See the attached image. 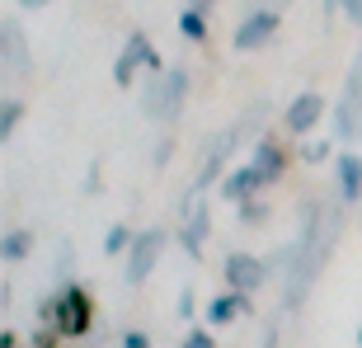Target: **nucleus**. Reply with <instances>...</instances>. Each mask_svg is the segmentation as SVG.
Masks as SVG:
<instances>
[{"label": "nucleus", "mask_w": 362, "mask_h": 348, "mask_svg": "<svg viewBox=\"0 0 362 348\" xmlns=\"http://www.w3.org/2000/svg\"><path fill=\"white\" fill-rule=\"evenodd\" d=\"M47 315L57 320V335L62 339H85L94 325V301L85 287H62V296L47 306Z\"/></svg>", "instance_id": "obj_1"}, {"label": "nucleus", "mask_w": 362, "mask_h": 348, "mask_svg": "<svg viewBox=\"0 0 362 348\" xmlns=\"http://www.w3.org/2000/svg\"><path fill=\"white\" fill-rule=\"evenodd\" d=\"M146 66L151 76H160L165 71V62H160V52L151 47V38L141 33V28H132L127 33V42H122V52H118V62H113V85L118 90H132V81H136V71Z\"/></svg>", "instance_id": "obj_2"}, {"label": "nucleus", "mask_w": 362, "mask_h": 348, "mask_svg": "<svg viewBox=\"0 0 362 348\" xmlns=\"http://www.w3.org/2000/svg\"><path fill=\"white\" fill-rule=\"evenodd\" d=\"M184 94H188V71L170 66V71H160V76H151L141 104H146L151 118H175L179 108H184Z\"/></svg>", "instance_id": "obj_3"}, {"label": "nucleus", "mask_w": 362, "mask_h": 348, "mask_svg": "<svg viewBox=\"0 0 362 348\" xmlns=\"http://www.w3.org/2000/svg\"><path fill=\"white\" fill-rule=\"evenodd\" d=\"M207 226H212V207H207V193H202V188H188V198H184V226H179V240H184L188 259H202V240H207Z\"/></svg>", "instance_id": "obj_4"}, {"label": "nucleus", "mask_w": 362, "mask_h": 348, "mask_svg": "<svg viewBox=\"0 0 362 348\" xmlns=\"http://www.w3.org/2000/svg\"><path fill=\"white\" fill-rule=\"evenodd\" d=\"M160 250H165V231H136V240H132V250H127V268H122V273H127V282H146L151 278V268L160 264Z\"/></svg>", "instance_id": "obj_5"}, {"label": "nucleus", "mask_w": 362, "mask_h": 348, "mask_svg": "<svg viewBox=\"0 0 362 348\" xmlns=\"http://www.w3.org/2000/svg\"><path fill=\"white\" fill-rule=\"evenodd\" d=\"M282 28V14L278 10H255L245 14L240 28H235V38H230V47L235 52H255V47H264V42H273V33Z\"/></svg>", "instance_id": "obj_6"}, {"label": "nucleus", "mask_w": 362, "mask_h": 348, "mask_svg": "<svg viewBox=\"0 0 362 348\" xmlns=\"http://www.w3.org/2000/svg\"><path fill=\"white\" fill-rule=\"evenodd\" d=\"M320 118H325V99L315 90H306V94H296L292 104L282 108V132L306 137L310 127H320Z\"/></svg>", "instance_id": "obj_7"}, {"label": "nucleus", "mask_w": 362, "mask_h": 348, "mask_svg": "<svg viewBox=\"0 0 362 348\" xmlns=\"http://www.w3.org/2000/svg\"><path fill=\"white\" fill-rule=\"evenodd\" d=\"M264 278H269V264L255 255H230L226 259V282H230V292H245V296H255L259 287H264Z\"/></svg>", "instance_id": "obj_8"}, {"label": "nucleus", "mask_w": 362, "mask_h": 348, "mask_svg": "<svg viewBox=\"0 0 362 348\" xmlns=\"http://www.w3.org/2000/svg\"><path fill=\"white\" fill-rule=\"evenodd\" d=\"M235 141H240V132H235V127H226V132H216V137H212V151L202 156L198 174H193V188H202V193H207V184H216V174H221L226 156L235 151Z\"/></svg>", "instance_id": "obj_9"}, {"label": "nucleus", "mask_w": 362, "mask_h": 348, "mask_svg": "<svg viewBox=\"0 0 362 348\" xmlns=\"http://www.w3.org/2000/svg\"><path fill=\"white\" fill-rule=\"evenodd\" d=\"M358 108H362V52H358V62H353V71H349L344 104H339V113H334L339 137H353V132H358Z\"/></svg>", "instance_id": "obj_10"}, {"label": "nucleus", "mask_w": 362, "mask_h": 348, "mask_svg": "<svg viewBox=\"0 0 362 348\" xmlns=\"http://www.w3.org/2000/svg\"><path fill=\"white\" fill-rule=\"evenodd\" d=\"M250 165L259 170V179H264V188L278 184L282 174H287V151H282L278 137H259L255 141V156H250Z\"/></svg>", "instance_id": "obj_11"}, {"label": "nucleus", "mask_w": 362, "mask_h": 348, "mask_svg": "<svg viewBox=\"0 0 362 348\" xmlns=\"http://www.w3.org/2000/svg\"><path fill=\"white\" fill-rule=\"evenodd\" d=\"M0 62H5V71H19V76H24V71H28V47H24V28L14 24V19H5V24H0Z\"/></svg>", "instance_id": "obj_12"}, {"label": "nucleus", "mask_w": 362, "mask_h": 348, "mask_svg": "<svg viewBox=\"0 0 362 348\" xmlns=\"http://www.w3.org/2000/svg\"><path fill=\"white\" fill-rule=\"evenodd\" d=\"M259 188H264V179H259V170L250 161L245 165H235V170L221 179V198H230V202H245V198H259Z\"/></svg>", "instance_id": "obj_13"}, {"label": "nucleus", "mask_w": 362, "mask_h": 348, "mask_svg": "<svg viewBox=\"0 0 362 348\" xmlns=\"http://www.w3.org/2000/svg\"><path fill=\"white\" fill-rule=\"evenodd\" d=\"M245 311H250V296H245V292L212 296V301H207V325H212V330H221V325H230L235 315H245Z\"/></svg>", "instance_id": "obj_14"}, {"label": "nucleus", "mask_w": 362, "mask_h": 348, "mask_svg": "<svg viewBox=\"0 0 362 348\" xmlns=\"http://www.w3.org/2000/svg\"><path fill=\"white\" fill-rule=\"evenodd\" d=\"M339 198H344V202H358L362 198V161L353 156V151L339 156Z\"/></svg>", "instance_id": "obj_15"}, {"label": "nucleus", "mask_w": 362, "mask_h": 348, "mask_svg": "<svg viewBox=\"0 0 362 348\" xmlns=\"http://www.w3.org/2000/svg\"><path fill=\"white\" fill-rule=\"evenodd\" d=\"M28 250H33V236L28 231H5V240H0V259L5 264H24Z\"/></svg>", "instance_id": "obj_16"}, {"label": "nucleus", "mask_w": 362, "mask_h": 348, "mask_svg": "<svg viewBox=\"0 0 362 348\" xmlns=\"http://www.w3.org/2000/svg\"><path fill=\"white\" fill-rule=\"evenodd\" d=\"M179 33H184L188 42H202V38H207V14L184 10V14H179Z\"/></svg>", "instance_id": "obj_17"}, {"label": "nucleus", "mask_w": 362, "mask_h": 348, "mask_svg": "<svg viewBox=\"0 0 362 348\" xmlns=\"http://www.w3.org/2000/svg\"><path fill=\"white\" fill-rule=\"evenodd\" d=\"M132 240H136V236H132V231H127V226L118 221V226H113V231L104 236V255H113V259H118V255H127V250H132Z\"/></svg>", "instance_id": "obj_18"}, {"label": "nucleus", "mask_w": 362, "mask_h": 348, "mask_svg": "<svg viewBox=\"0 0 362 348\" xmlns=\"http://www.w3.org/2000/svg\"><path fill=\"white\" fill-rule=\"evenodd\" d=\"M19 118H24V104H19V99H5V104H0V137H5V141L14 137Z\"/></svg>", "instance_id": "obj_19"}, {"label": "nucleus", "mask_w": 362, "mask_h": 348, "mask_svg": "<svg viewBox=\"0 0 362 348\" xmlns=\"http://www.w3.org/2000/svg\"><path fill=\"white\" fill-rule=\"evenodd\" d=\"M235 207H240L245 226H264V221H269V202L264 198H245V202H235Z\"/></svg>", "instance_id": "obj_20"}, {"label": "nucleus", "mask_w": 362, "mask_h": 348, "mask_svg": "<svg viewBox=\"0 0 362 348\" xmlns=\"http://www.w3.org/2000/svg\"><path fill=\"white\" fill-rule=\"evenodd\" d=\"M306 165H320V161H329V141H301V151H296Z\"/></svg>", "instance_id": "obj_21"}, {"label": "nucleus", "mask_w": 362, "mask_h": 348, "mask_svg": "<svg viewBox=\"0 0 362 348\" xmlns=\"http://www.w3.org/2000/svg\"><path fill=\"white\" fill-rule=\"evenodd\" d=\"M184 348H216V339L207 330H193V335H184Z\"/></svg>", "instance_id": "obj_22"}, {"label": "nucleus", "mask_w": 362, "mask_h": 348, "mask_svg": "<svg viewBox=\"0 0 362 348\" xmlns=\"http://www.w3.org/2000/svg\"><path fill=\"white\" fill-rule=\"evenodd\" d=\"M122 348H151V339H146V335H141V330H132V335L122 339Z\"/></svg>", "instance_id": "obj_23"}, {"label": "nucleus", "mask_w": 362, "mask_h": 348, "mask_svg": "<svg viewBox=\"0 0 362 348\" xmlns=\"http://www.w3.org/2000/svg\"><path fill=\"white\" fill-rule=\"evenodd\" d=\"M57 339H62L57 330H38V348H57Z\"/></svg>", "instance_id": "obj_24"}, {"label": "nucleus", "mask_w": 362, "mask_h": 348, "mask_svg": "<svg viewBox=\"0 0 362 348\" xmlns=\"http://www.w3.org/2000/svg\"><path fill=\"white\" fill-rule=\"evenodd\" d=\"M344 5H349V14H353V24L362 28V0H344Z\"/></svg>", "instance_id": "obj_25"}, {"label": "nucleus", "mask_w": 362, "mask_h": 348, "mask_svg": "<svg viewBox=\"0 0 362 348\" xmlns=\"http://www.w3.org/2000/svg\"><path fill=\"white\" fill-rule=\"evenodd\" d=\"M0 348H19V339H14V330H0Z\"/></svg>", "instance_id": "obj_26"}, {"label": "nucleus", "mask_w": 362, "mask_h": 348, "mask_svg": "<svg viewBox=\"0 0 362 348\" xmlns=\"http://www.w3.org/2000/svg\"><path fill=\"white\" fill-rule=\"evenodd\" d=\"M188 10H198V14H207V10H212V0H188Z\"/></svg>", "instance_id": "obj_27"}, {"label": "nucleus", "mask_w": 362, "mask_h": 348, "mask_svg": "<svg viewBox=\"0 0 362 348\" xmlns=\"http://www.w3.org/2000/svg\"><path fill=\"white\" fill-rule=\"evenodd\" d=\"M24 10H42V5H52V0H19Z\"/></svg>", "instance_id": "obj_28"}, {"label": "nucleus", "mask_w": 362, "mask_h": 348, "mask_svg": "<svg viewBox=\"0 0 362 348\" xmlns=\"http://www.w3.org/2000/svg\"><path fill=\"white\" fill-rule=\"evenodd\" d=\"M358 348H362V325H358Z\"/></svg>", "instance_id": "obj_29"}]
</instances>
